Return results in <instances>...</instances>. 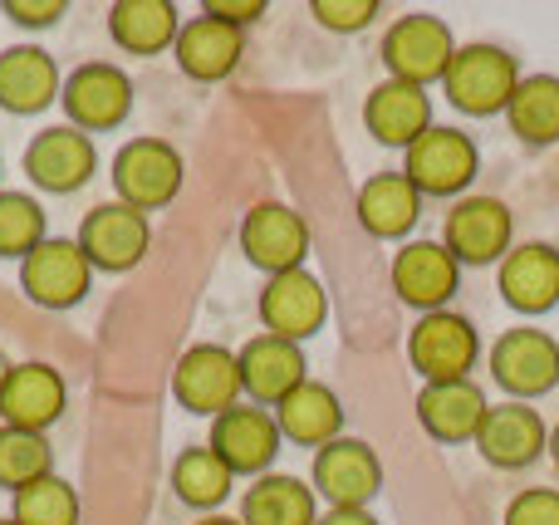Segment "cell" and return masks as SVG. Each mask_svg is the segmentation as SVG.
<instances>
[{"label": "cell", "instance_id": "cell-28", "mask_svg": "<svg viewBox=\"0 0 559 525\" xmlns=\"http://www.w3.org/2000/svg\"><path fill=\"white\" fill-rule=\"evenodd\" d=\"M177 29H182V15L173 0H114L108 5V35L128 55H163L177 45Z\"/></svg>", "mask_w": 559, "mask_h": 525}, {"label": "cell", "instance_id": "cell-41", "mask_svg": "<svg viewBox=\"0 0 559 525\" xmlns=\"http://www.w3.org/2000/svg\"><path fill=\"white\" fill-rule=\"evenodd\" d=\"M197 525H241V521H231V516H202Z\"/></svg>", "mask_w": 559, "mask_h": 525}, {"label": "cell", "instance_id": "cell-33", "mask_svg": "<svg viewBox=\"0 0 559 525\" xmlns=\"http://www.w3.org/2000/svg\"><path fill=\"white\" fill-rule=\"evenodd\" d=\"M20 525H79V491L64 477H39L25 491H15V516Z\"/></svg>", "mask_w": 559, "mask_h": 525}, {"label": "cell", "instance_id": "cell-15", "mask_svg": "<svg viewBox=\"0 0 559 525\" xmlns=\"http://www.w3.org/2000/svg\"><path fill=\"white\" fill-rule=\"evenodd\" d=\"M388 275H393L397 300L423 314L447 310V300L462 290V265H456V255L442 241H407L393 255V271Z\"/></svg>", "mask_w": 559, "mask_h": 525}, {"label": "cell", "instance_id": "cell-18", "mask_svg": "<svg viewBox=\"0 0 559 525\" xmlns=\"http://www.w3.org/2000/svg\"><path fill=\"white\" fill-rule=\"evenodd\" d=\"M476 452L501 472H521L550 452V428L531 403H496L476 432Z\"/></svg>", "mask_w": 559, "mask_h": 525}, {"label": "cell", "instance_id": "cell-5", "mask_svg": "<svg viewBox=\"0 0 559 525\" xmlns=\"http://www.w3.org/2000/svg\"><path fill=\"white\" fill-rule=\"evenodd\" d=\"M20 290L35 300L39 310H74L88 290H94V265L79 251V241L49 236L20 261Z\"/></svg>", "mask_w": 559, "mask_h": 525}, {"label": "cell", "instance_id": "cell-10", "mask_svg": "<svg viewBox=\"0 0 559 525\" xmlns=\"http://www.w3.org/2000/svg\"><path fill=\"white\" fill-rule=\"evenodd\" d=\"M74 241H79V251L88 255L94 271L123 275L147 255V246H153V226H147V216L133 212V206L104 202V206H94V212L79 222Z\"/></svg>", "mask_w": 559, "mask_h": 525}, {"label": "cell", "instance_id": "cell-30", "mask_svg": "<svg viewBox=\"0 0 559 525\" xmlns=\"http://www.w3.org/2000/svg\"><path fill=\"white\" fill-rule=\"evenodd\" d=\"M506 123H511V133L531 147L559 143V79L555 74L521 79L511 108H506Z\"/></svg>", "mask_w": 559, "mask_h": 525}, {"label": "cell", "instance_id": "cell-17", "mask_svg": "<svg viewBox=\"0 0 559 525\" xmlns=\"http://www.w3.org/2000/svg\"><path fill=\"white\" fill-rule=\"evenodd\" d=\"M329 320V300H324V285L314 281L309 271H285L271 275L261 290V324L265 334L289 344H305L309 334H319Z\"/></svg>", "mask_w": 559, "mask_h": 525}, {"label": "cell", "instance_id": "cell-42", "mask_svg": "<svg viewBox=\"0 0 559 525\" xmlns=\"http://www.w3.org/2000/svg\"><path fill=\"white\" fill-rule=\"evenodd\" d=\"M10 369H15V363L5 359V354H0V389H5V379H10Z\"/></svg>", "mask_w": 559, "mask_h": 525}, {"label": "cell", "instance_id": "cell-22", "mask_svg": "<svg viewBox=\"0 0 559 525\" xmlns=\"http://www.w3.org/2000/svg\"><path fill=\"white\" fill-rule=\"evenodd\" d=\"M236 363H241V393H251L255 408H275L285 393H295L299 383L309 379L305 373L309 363H305V354H299V344L275 339V334H255V339L236 354Z\"/></svg>", "mask_w": 559, "mask_h": 525}, {"label": "cell", "instance_id": "cell-4", "mask_svg": "<svg viewBox=\"0 0 559 525\" xmlns=\"http://www.w3.org/2000/svg\"><path fill=\"white\" fill-rule=\"evenodd\" d=\"M481 339H476V324L456 310H437L423 314L417 330L407 334V363L417 369V379L427 383H462L472 373Z\"/></svg>", "mask_w": 559, "mask_h": 525}, {"label": "cell", "instance_id": "cell-20", "mask_svg": "<svg viewBox=\"0 0 559 525\" xmlns=\"http://www.w3.org/2000/svg\"><path fill=\"white\" fill-rule=\"evenodd\" d=\"M246 55V29L226 25V20H212V15H197L177 29V45H173V59L187 79L197 84H216V79L236 74Z\"/></svg>", "mask_w": 559, "mask_h": 525}, {"label": "cell", "instance_id": "cell-12", "mask_svg": "<svg viewBox=\"0 0 559 525\" xmlns=\"http://www.w3.org/2000/svg\"><path fill=\"white\" fill-rule=\"evenodd\" d=\"M314 491L329 506H348V511H368V501L383 491V462L368 442L358 438H334L314 452V472H309Z\"/></svg>", "mask_w": 559, "mask_h": 525}, {"label": "cell", "instance_id": "cell-27", "mask_svg": "<svg viewBox=\"0 0 559 525\" xmlns=\"http://www.w3.org/2000/svg\"><path fill=\"white\" fill-rule=\"evenodd\" d=\"M354 212H358V226H364L368 236L397 241V236H407L417 226V216H423V192H417L403 172H378L358 187Z\"/></svg>", "mask_w": 559, "mask_h": 525}, {"label": "cell", "instance_id": "cell-29", "mask_svg": "<svg viewBox=\"0 0 559 525\" xmlns=\"http://www.w3.org/2000/svg\"><path fill=\"white\" fill-rule=\"evenodd\" d=\"M241 525H319L314 487L299 477H261L241 501Z\"/></svg>", "mask_w": 559, "mask_h": 525}, {"label": "cell", "instance_id": "cell-6", "mask_svg": "<svg viewBox=\"0 0 559 525\" xmlns=\"http://www.w3.org/2000/svg\"><path fill=\"white\" fill-rule=\"evenodd\" d=\"M59 104H64L69 128H79V133H108V128L128 123V114H133V79L118 64L94 59V64H79L64 79Z\"/></svg>", "mask_w": 559, "mask_h": 525}, {"label": "cell", "instance_id": "cell-14", "mask_svg": "<svg viewBox=\"0 0 559 525\" xmlns=\"http://www.w3.org/2000/svg\"><path fill=\"white\" fill-rule=\"evenodd\" d=\"M241 251L255 271L265 275H285V271H305L309 255V226L299 212L280 202H261L246 212L241 222Z\"/></svg>", "mask_w": 559, "mask_h": 525}, {"label": "cell", "instance_id": "cell-9", "mask_svg": "<svg viewBox=\"0 0 559 525\" xmlns=\"http://www.w3.org/2000/svg\"><path fill=\"white\" fill-rule=\"evenodd\" d=\"M491 379L521 398H545L550 389H559V344L545 330L531 324H515L501 339L491 344Z\"/></svg>", "mask_w": 559, "mask_h": 525}, {"label": "cell", "instance_id": "cell-36", "mask_svg": "<svg viewBox=\"0 0 559 525\" xmlns=\"http://www.w3.org/2000/svg\"><path fill=\"white\" fill-rule=\"evenodd\" d=\"M501 525H559V491L531 487V491H521V497H511Z\"/></svg>", "mask_w": 559, "mask_h": 525}, {"label": "cell", "instance_id": "cell-37", "mask_svg": "<svg viewBox=\"0 0 559 525\" xmlns=\"http://www.w3.org/2000/svg\"><path fill=\"white\" fill-rule=\"evenodd\" d=\"M5 10L10 20H15V25H29V29H45V25H55L59 15H64V0H5Z\"/></svg>", "mask_w": 559, "mask_h": 525}, {"label": "cell", "instance_id": "cell-40", "mask_svg": "<svg viewBox=\"0 0 559 525\" xmlns=\"http://www.w3.org/2000/svg\"><path fill=\"white\" fill-rule=\"evenodd\" d=\"M550 457H555V467H559V422L550 428Z\"/></svg>", "mask_w": 559, "mask_h": 525}, {"label": "cell", "instance_id": "cell-38", "mask_svg": "<svg viewBox=\"0 0 559 525\" xmlns=\"http://www.w3.org/2000/svg\"><path fill=\"white\" fill-rule=\"evenodd\" d=\"M202 15L226 20V25L246 29V25H251V20H261V15H265V0H206V5H202Z\"/></svg>", "mask_w": 559, "mask_h": 525}, {"label": "cell", "instance_id": "cell-25", "mask_svg": "<svg viewBox=\"0 0 559 525\" xmlns=\"http://www.w3.org/2000/svg\"><path fill=\"white\" fill-rule=\"evenodd\" d=\"M486 413H491V403H486V393L476 389L472 379L427 383V389L417 393V422H423L427 438L447 442V448H456V442H476Z\"/></svg>", "mask_w": 559, "mask_h": 525}, {"label": "cell", "instance_id": "cell-34", "mask_svg": "<svg viewBox=\"0 0 559 525\" xmlns=\"http://www.w3.org/2000/svg\"><path fill=\"white\" fill-rule=\"evenodd\" d=\"M39 241H49L45 206L25 192H0V261H25Z\"/></svg>", "mask_w": 559, "mask_h": 525}, {"label": "cell", "instance_id": "cell-24", "mask_svg": "<svg viewBox=\"0 0 559 525\" xmlns=\"http://www.w3.org/2000/svg\"><path fill=\"white\" fill-rule=\"evenodd\" d=\"M364 128L373 133V143H383V147H413L417 138L432 128V98L417 84L383 79V84L364 98Z\"/></svg>", "mask_w": 559, "mask_h": 525}, {"label": "cell", "instance_id": "cell-3", "mask_svg": "<svg viewBox=\"0 0 559 525\" xmlns=\"http://www.w3.org/2000/svg\"><path fill=\"white\" fill-rule=\"evenodd\" d=\"M452 55H456V39L447 29V20L423 15V10L393 20L383 35V64H388V79H397V84H417V88L442 84Z\"/></svg>", "mask_w": 559, "mask_h": 525}, {"label": "cell", "instance_id": "cell-2", "mask_svg": "<svg viewBox=\"0 0 559 525\" xmlns=\"http://www.w3.org/2000/svg\"><path fill=\"white\" fill-rule=\"evenodd\" d=\"M182 153H177L173 143H163V138H133V143H123L114 153V192L123 206H133V212H157V206H167L177 192H182Z\"/></svg>", "mask_w": 559, "mask_h": 525}, {"label": "cell", "instance_id": "cell-32", "mask_svg": "<svg viewBox=\"0 0 559 525\" xmlns=\"http://www.w3.org/2000/svg\"><path fill=\"white\" fill-rule=\"evenodd\" d=\"M55 472V448L45 432H25V428H5L0 422V487L15 497L29 481Z\"/></svg>", "mask_w": 559, "mask_h": 525}, {"label": "cell", "instance_id": "cell-26", "mask_svg": "<svg viewBox=\"0 0 559 525\" xmlns=\"http://www.w3.org/2000/svg\"><path fill=\"white\" fill-rule=\"evenodd\" d=\"M275 428H280V438L319 452L324 442L344 438V403H338V393L329 383L305 379L295 393H285L275 403Z\"/></svg>", "mask_w": 559, "mask_h": 525}, {"label": "cell", "instance_id": "cell-43", "mask_svg": "<svg viewBox=\"0 0 559 525\" xmlns=\"http://www.w3.org/2000/svg\"><path fill=\"white\" fill-rule=\"evenodd\" d=\"M0 525H20V521H0Z\"/></svg>", "mask_w": 559, "mask_h": 525}, {"label": "cell", "instance_id": "cell-21", "mask_svg": "<svg viewBox=\"0 0 559 525\" xmlns=\"http://www.w3.org/2000/svg\"><path fill=\"white\" fill-rule=\"evenodd\" d=\"M501 300L515 314H545L559 305V251L550 241H525L511 246L501 261Z\"/></svg>", "mask_w": 559, "mask_h": 525}, {"label": "cell", "instance_id": "cell-31", "mask_svg": "<svg viewBox=\"0 0 559 525\" xmlns=\"http://www.w3.org/2000/svg\"><path fill=\"white\" fill-rule=\"evenodd\" d=\"M231 467H226L222 457H216L212 448H187L182 457L173 462V491L177 501H187V506L197 511H216L226 497H231Z\"/></svg>", "mask_w": 559, "mask_h": 525}, {"label": "cell", "instance_id": "cell-23", "mask_svg": "<svg viewBox=\"0 0 559 525\" xmlns=\"http://www.w3.org/2000/svg\"><path fill=\"white\" fill-rule=\"evenodd\" d=\"M64 79H59V64L49 49L39 45H10L0 49V108L5 114H45L59 98Z\"/></svg>", "mask_w": 559, "mask_h": 525}, {"label": "cell", "instance_id": "cell-19", "mask_svg": "<svg viewBox=\"0 0 559 525\" xmlns=\"http://www.w3.org/2000/svg\"><path fill=\"white\" fill-rule=\"evenodd\" d=\"M64 408H69V389L55 363H15L5 389H0V422L5 428L45 432L64 418Z\"/></svg>", "mask_w": 559, "mask_h": 525}, {"label": "cell", "instance_id": "cell-7", "mask_svg": "<svg viewBox=\"0 0 559 525\" xmlns=\"http://www.w3.org/2000/svg\"><path fill=\"white\" fill-rule=\"evenodd\" d=\"M476 143L462 128H427L413 147H407L403 177L417 187L423 196H456L476 182Z\"/></svg>", "mask_w": 559, "mask_h": 525}, {"label": "cell", "instance_id": "cell-8", "mask_svg": "<svg viewBox=\"0 0 559 525\" xmlns=\"http://www.w3.org/2000/svg\"><path fill=\"white\" fill-rule=\"evenodd\" d=\"M173 393L197 418H222L241 398V363L222 344H192L173 369Z\"/></svg>", "mask_w": 559, "mask_h": 525}, {"label": "cell", "instance_id": "cell-13", "mask_svg": "<svg viewBox=\"0 0 559 525\" xmlns=\"http://www.w3.org/2000/svg\"><path fill=\"white\" fill-rule=\"evenodd\" d=\"M511 206L501 196H466L447 212L442 246L456 255V265H496L511 255Z\"/></svg>", "mask_w": 559, "mask_h": 525}, {"label": "cell", "instance_id": "cell-39", "mask_svg": "<svg viewBox=\"0 0 559 525\" xmlns=\"http://www.w3.org/2000/svg\"><path fill=\"white\" fill-rule=\"evenodd\" d=\"M319 525H378L373 511H348V506H329L324 516H319Z\"/></svg>", "mask_w": 559, "mask_h": 525}, {"label": "cell", "instance_id": "cell-35", "mask_svg": "<svg viewBox=\"0 0 559 525\" xmlns=\"http://www.w3.org/2000/svg\"><path fill=\"white\" fill-rule=\"evenodd\" d=\"M309 15L324 29H338V35H354L368 20L378 15V0H309Z\"/></svg>", "mask_w": 559, "mask_h": 525}, {"label": "cell", "instance_id": "cell-16", "mask_svg": "<svg viewBox=\"0 0 559 525\" xmlns=\"http://www.w3.org/2000/svg\"><path fill=\"white\" fill-rule=\"evenodd\" d=\"M280 442L285 438H280L275 418L251 403V408H231V413H222V418H212V438H206V448L231 467V477L261 481L265 472H271V462L280 457Z\"/></svg>", "mask_w": 559, "mask_h": 525}, {"label": "cell", "instance_id": "cell-11", "mask_svg": "<svg viewBox=\"0 0 559 525\" xmlns=\"http://www.w3.org/2000/svg\"><path fill=\"white\" fill-rule=\"evenodd\" d=\"M98 172V147L88 133L59 123V128H39L25 147V177L39 187V192L69 196L79 187H88Z\"/></svg>", "mask_w": 559, "mask_h": 525}, {"label": "cell", "instance_id": "cell-1", "mask_svg": "<svg viewBox=\"0 0 559 525\" xmlns=\"http://www.w3.org/2000/svg\"><path fill=\"white\" fill-rule=\"evenodd\" d=\"M442 88L452 98V108H462L472 118H491L511 108L515 88H521V64L501 45H462L447 64Z\"/></svg>", "mask_w": 559, "mask_h": 525}]
</instances>
